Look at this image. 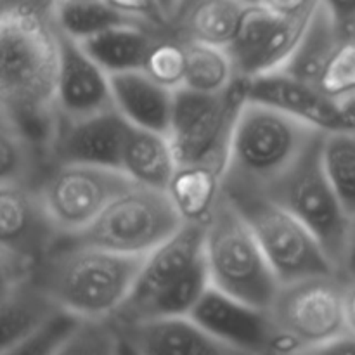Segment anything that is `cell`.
Instances as JSON below:
<instances>
[{
	"instance_id": "cell-27",
	"label": "cell",
	"mask_w": 355,
	"mask_h": 355,
	"mask_svg": "<svg viewBox=\"0 0 355 355\" xmlns=\"http://www.w3.org/2000/svg\"><path fill=\"white\" fill-rule=\"evenodd\" d=\"M186 47L184 85L198 92H222L238 78L227 49L203 42L182 40Z\"/></svg>"
},
{
	"instance_id": "cell-15",
	"label": "cell",
	"mask_w": 355,
	"mask_h": 355,
	"mask_svg": "<svg viewBox=\"0 0 355 355\" xmlns=\"http://www.w3.org/2000/svg\"><path fill=\"white\" fill-rule=\"evenodd\" d=\"M205 224L186 222L172 238L148 253L141 274L125 304L113 315L116 321L128 322L162 291L172 286L187 272L203 253Z\"/></svg>"
},
{
	"instance_id": "cell-10",
	"label": "cell",
	"mask_w": 355,
	"mask_h": 355,
	"mask_svg": "<svg viewBox=\"0 0 355 355\" xmlns=\"http://www.w3.org/2000/svg\"><path fill=\"white\" fill-rule=\"evenodd\" d=\"M135 184L123 170L87 163H54L40 194L62 238L89 227L101 211Z\"/></svg>"
},
{
	"instance_id": "cell-8",
	"label": "cell",
	"mask_w": 355,
	"mask_h": 355,
	"mask_svg": "<svg viewBox=\"0 0 355 355\" xmlns=\"http://www.w3.org/2000/svg\"><path fill=\"white\" fill-rule=\"evenodd\" d=\"M324 135L326 132H319L298 162L266 194L307 225L336 269L352 217L326 175L322 163Z\"/></svg>"
},
{
	"instance_id": "cell-18",
	"label": "cell",
	"mask_w": 355,
	"mask_h": 355,
	"mask_svg": "<svg viewBox=\"0 0 355 355\" xmlns=\"http://www.w3.org/2000/svg\"><path fill=\"white\" fill-rule=\"evenodd\" d=\"M114 107L128 123L168 134L175 90L156 82L144 69L110 75Z\"/></svg>"
},
{
	"instance_id": "cell-31",
	"label": "cell",
	"mask_w": 355,
	"mask_h": 355,
	"mask_svg": "<svg viewBox=\"0 0 355 355\" xmlns=\"http://www.w3.org/2000/svg\"><path fill=\"white\" fill-rule=\"evenodd\" d=\"M123 340L114 318H82L59 355L123 354Z\"/></svg>"
},
{
	"instance_id": "cell-25",
	"label": "cell",
	"mask_w": 355,
	"mask_h": 355,
	"mask_svg": "<svg viewBox=\"0 0 355 355\" xmlns=\"http://www.w3.org/2000/svg\"><path fill=\"white\" fill-rule=\"evenodd\" d=\"M51 166L49 153L0 114V184L40 187Z\"/></svg>"
},
{
	"instance_id": "cell-35",
	"label": "cell",
	"mask_w": 355,
	"mask_h": 355,
	"mask_svg": "<svg viewBox=\"0 0 355 355\" xmlns=\"http://www.w3.org/2000/svg\"><path fill=\"white\" fill-rule=\"evenodd\" d=\"M315 85L335 99L355 96V37L340 42Z\"/></svg>"
},
{
	"instance_id": "cell-20",
	"label": "cell",
	"mask_w": 355,
	"mask_h": 355,
	"mask_svg": "<svg viewBox=\"0 0 355 355\" xmlns=\"http://www.w3.org/2000/svg\"><path fill=\"white\" fill-rule=\"evenodd\" d=\"M229 151L191 163H179L168 193L186 222L207 224L224 191Z\"/></svg>"
},
{
	"instance_id": "cell-4",
	"label": "cell",
	"mask_w": 355,
	"mask_h": 355,
	"mask_svg": "<svg viewBox=\"0 0 355 355\" xmlns=\"http://www.w3.org/2000/svg\"><path fill=\"white\" fill-rule=\"evenodd\" d=\"M205 259L211 286L269 309L281 281L241 211L222 191L205 224Z\"/></svg>"
},
{
	"instance_id": "cell-12",
	"label": "cell",
	"mask_w": 355,
	"mask_h": 355,
	"mask_svg": "<svg viewBox=\"0 0 355 355\" xmlns=\"http://www.w3.org/2000/svg\"><path fill=\"white\" fill-rule=\"evenodd\" d=\"M246 97L277 107L324 132H355V96L335 99L284 71L246 78Z\"/></svg>"
},
{
	"instance_id": "cell-13",
	"label": "cell",
	"mask_w": 355,
	"mask_h": 355,
	"mask_svg": "<svg viewBox=\"0 0 355 355\" xmlns=\"http://www.w3.org/2000/svg\"><path fill=\"white\" fill-rule=\"evenodd\" d=\"M61 238L38 187L0 184V250L38 263Z\"/></svg>"
},
{
	"instance_id": "cell-7",
	"label": "cell",
	"mask_w": 355,
	"mask_h": 355,
	"mask_svg": "<svg viewBox=\"0 0 355 355\" xmlns=\"http://www.w3.org/2000/svg\"><path fill=\"white\" fill-rule=\"evenodd\" d=\"M345 291L347 283L336 272L281 283L269 311L286 354H312L349 329Z\"/></svg>"
},
{
	"instance_id": "cell-19",
	"label": "cell",
	"mask_w": 355,
	"mask_h": 355,
	"mask_svg": "<svg viewBox=\"0 0 355 355\" xmlns=\"http://www.w3.org/2000/svg\"><path fill=\"white\" fill-rule=\"evenodd\" d=\"M61 305L33 276L2 284L0 291V355L14 350L37 331Z\"/></svg>"
},
{
	"instance_id": "cell-30",
	"label": "cell",
	"mask_w": 355,
	"mask_h": 355,
	"mask_svg": "<svg viewBox=\"0 0 355 355\" xmlns=\"http://www.w3.org/2000/svg\"><path fill=\"white\" fill-rule=\"evenodd\" d=\"M322 163L350 217L355 215V132H326Z\"/></svg>"
},
{
	"instance_id": "cell-39",
	"label": "cell",
	"mask_w": 355,
	"mask_h": 355,
	"mask_svg": "<svg viewBox=\"0 0 355 355\" xmlns=\"http://www.w3.org/2000/svg\"><path fill=\"white\" fill-rule=\"evenodd\" d=\"M336 274L345 283H355V215L350 218L349 232H347L345 245H343L342 257H340Z\"/></svg>"
},
{
	"instance_id": "cell-40",
	"label": "cell",
	"mask_w": 355,
	"mask_h": 355,
	"mask_svg": "<svg viewBox=\"0 0 355 355\" xmlns=\"http://www.w3.org/2000/svg\"><path fill=\"white\" fill-rule=\"evenodd\" d=\"M312 354H355V331L345 329L342 335L322 343Z\"/></svg>"
},
{
	"instance_id": "cell-33",
	"label": "cell",
	"mask_w": 355,
	"mask_h": 355,
	"mask_svg": "<svg viewBox=\"0 0 355 355\" xmlns=\"http://www.w3.org/2000/svg\"><path fill=\"white\" fill-rule=\"evenodd\" d=\"M144 69L149 76L170 89L184 85L186 75V47L184 42L173 37L168 30L159 35L149 51L144 62Z\"/></svg>"
},
{
	"instance_id": "cell-23",
	"label": "cell",
	"mask_w": 355,
	"mask_h": 355,
	"mask_svg": "<svg viewBox=\"0 0 355 355\" xmlns=\"http://www.w3.org/2000/svg\"><path fill=\"white\" fill-rule=\"evenodd\" d=\"M165 31L146 24H121L78 42L107 75H113L144 68L153 44Z\"/></svg>"
},
{
	"instance_id": "cell-16",
	"label": "cell",
	"mask_w": 355,
	"mask_h": 355,
	"mask_svg": "<svg viewBox=\"0 0 355 355\" xmlns=\"http://www.w3.org/2000/svg\"><path fill=\"white\" fill-rule=\"evenodd\" d=\"M59 31L58 116L83 118L113 110L110 75L87 54L78 40Z\"/></svg>"
},
{
	"instance_id": "cell-14",
	"label": "cell",
	"mask_w": 355,
	"mask_h": 355,
	"mask_svg": "<svg viewBox=\"0 0 355 355\" xmlns=\"http://www.w3.org/2000/svg\"><path fill=\"white\" fill-rule=\"evenodd\" d=\"M130 123L113 110L83 118L58 116L51 142L54 163H87L121 170V153Z\"/></svg>"
},
{
	"instance_id": "cell-2",
	"label": "cell",
	"mask_w": 355,
	"mask_h": 355,
	"mask_svg": "<svg viewBox=\"0 0 355 355\" xmlns=\"http://www.w3.org/2000/svg\"><path fill=\"white\" fill-rule=\"evenodd\" d=\"M148 255L59 241L35 267L37 283L80 318H111L125 304Z\"/></svg>"
},
{
	"instance_id": "cell-26",
	"label": "cell",
	"mask_w": 355,
	"mask_h": 355,
	"mask_svg": "<svg viewBox=\"0 0 355 355\" xmlns=\"http://www.w3.org/2000/svg\"><path fill=\"white\" fill-rule=\"evenodd\" d=\"M54 21L62 33L75 40H85L121 24H146L118 10L107 0H55Z\"/></svg>"
},
{
	"instance_id": "cell-44",
	"label": "cell",
	"mask_w": 355,
	"mask_h": 355,
	"mask_svg": "<svg viewBox=\"0 0 355 355\" xmlns=\"http://www.w3.org/2000/svg\"><path fill=\"white\" fill-rule=\"evenodd\" d=\"M352 37H355V31H354V35H352Z\"/></svg>"
},
{
	"instance_id": "cell-1",
	"label": "cell",
	"mask_w": 355,
	"mask_h": 355,
	"mask_svg": "<svg viewBox=\"0 0 355 355\" xmlns=\"http://www.w3.org/2000/svg\"><path fill=\"white\" fill-rule=\"evenodd\" d=\"M54 6L55 0H2L0 10V114L49 156L58 125L59 31Z\"/></svg>"
},
{
	"instance_id": "cell-24",
	"label": "cell",
	"mask_w": 355,
	"mask_h": 355,
	"mask_svg": "<svg viewBox=\"0 0 355 355\" xmlns=\"http://www.w3.org/2000/svg\"><path fill=\"white\" fill-rule=\"evenodd\" d=\"M342 40L343 37L331 12L319 0L297 49L279 71L315 85L322 69L326 68L333 52L336 51Z\"/></svg>"
},
{
	"instance_id": "cell-37",
	"label": "cell",
	"mask_w": 355,
	"mask_h": 355,
	"mask_svg": "<svg viewBox=\"0 0 355 355\" xmlns=\"http://www.w3.org/2000/svg\"><path fill=\"white\" fill-rule=\"evenodd\" d=\"M321 3L331 12L342 37H352L355 31V0H321Z\"/></svg>"
},
{
	"instance_id": "cell-5",
	"label": "cell",
	"mask_w": 355,
	"mask_h": 355,
	"mask_svg": "<svg viewBox=\"0 0 355 355\" xmlns=\"http://www.w3.org/2000/svg\"><path fill=\"white\" fill-rule=\"evenodd\" d=\"M184 224L186 220L168 191L135 182L118 194L89 227L61 241L148 255Z\"/></svg>"
},
{
	"instance_id": "cell-32",
	"label": "cell",
	"mask_w": 355,
	"mask_h": 355,
	"mask_svg": "<svg viewBox=\"0 0 355 355\" xmlns=\"http://www.w3.org/2000/svg\"><path fill=\"white\" fill-rule=\"evenodd\" d=\"M277 19H279V16L262 3H248L245 7L241 17H239L238 28H236L229 45L225 47L232 62H234L236 73L255 54V51L266 40Z\"/></svg>"
},
{
	"instance_id": "cell-9",
	"label": "cell",
	"mask_w": 355,
	"mask_h": 355,
	"mask_svg": "<svg viewBox=\"0 0 355 355\" xmlns=\"http://www.w3.org/2000/svg\"><path fill=\"white\" fill-rule=\"evenodd\" d=\"M246 101V78L238 76L222 92L175 89L168 137L177 162L191 163L229 151L239 110Z\"/></svg>"
},
{
	"instance_id": "cell-43",
	"label": "cell",
	"mask_w": 355,
	"mask_h": 355,
	"mask_svg": "<svg viewBox=\"0 0 355 355\" xmlns=\"http://www.w3.org/2000/svg\"><path fill=\"white\" fill-rule=\"evenodd\" d=\"M187 2H191V0H182V3H180V7L182 6H186ZM241 2H245V3H260V0H241ZM179 7V9H180ZM177 14V12H175Z\"/></svg>"
},
{
	"instance_id": "cell-6",
	"label": "cell",
	"mask_w": 355,
	"mask_h": 355,
	"mask_svg": "<svg viewBox=\"0 0 355 355\" xmlns=\"http://www.w3.org/2000/svg\"><path fill=\"white\" fill-rule=\"evenodd\" d=\"M224 193L255 232L281 283L336 272L307 225L266 193L224 186Z\"/></svg>"
},
{
	"instance_id": "cell-41",
	"label": "cell",
	"mask_w": 355,
	"mask_h": 355,
	"mask_svg": "<svg viewBox=\"0 0 355 355\" xmlns=\"http://www.w3.org/2000/svg\"><path fill=\"white\" fill-rule=\"evenodd\" d=\"M345 318H347V328L355 331V283H347Z\"/></svg>"
},
{
	"instance_id": "cell-21",
	"label": "cell",
	"mask_w": 355,
	"mask_h": 355,
	"mask_svg": "<svg viewBox=\"0 0 355 355\" xmlns=\"http://www.w3.org/2000/svg\"><path fill=\"white\" fill-rule=\"evenodd\" d=\"M177 165L168 134L130 123L121 153V170L134 182L168 191Z\"/></svg>"
},
{
	"instance_id": "cell-36",
	"label": "cell",
	"mask_w": 355,
	"mask_h": 355,
	"mask_svg": "<svg viewBox=\"0 0 355 355\" xmlns=\"http://www.w3.org/2000/svg\"><path fill=\"white\" fill-rule=\"evenodd\" d=\"M107 2L127 16L135 17L149 26L158 28V30H168L170 21L163 14L158 0H107Z\"/></svg>"
},
{
	"instance_id": "cell-17",
	"label": "cell",
	"mask_w": 355,
	"mask_h": 355,
	"mask_svg": "<svg viewBox=\"0 0 355 355\" xmlns=\"http://www.w3.org/2000/svg\"><path fill=\"white\" fill-rule=\"evenodd\" d=\"M116 321V319H114ZM125 352L142 355H232L191 315H159L120 322Z\"/></svg>"
},
{
	"instance_id": "cell-22",
	"label": "cell",
	"mask_w": 355,
	"mask_h": 355,
	"mask_svg": "<svg viewBox=\"0 0 355 355\" xmlns=\"http://www.w3.org/2000/svg\"><path fill=\"white\" fill-rule=\"evenodd\" d=\"M246 6L241 0H191L177 10L168 31L179 40L227 47Z\"/></svg>"
},
{
	"instance_id": "cell-34",
	"label": "cell",
	"mask_w": 355,
	"mask_h": 355,
	"mask_svg": "<svg viewBox=\"0 0 355 355\" xmlns=\"http://www.w3.org/2000/svg\"><path fill=\"white\" fill-rule=\"evenodd\" d=\"M82 318L59 307L40 328L31 333L12 355H59Z\"/></svg>"
},
{
	"instance_id": "cell-28",
	"label": "cell",
	"mask_w": 355,
	"mask_h": 355,
	"mask_svg": "<svg viewBox=\"0 0 355 355\" xmlns=\"http://www.w3.org/2000/svg\"><path fill=\"white\" fill-rule=\"evenodd\" d=\"M311 16L312 14L300 17H279L255 54L239 68L238 76L255 78L266 73L279 71L297 49Z\"/></svg>"
},
{
	"instance_id": "cell-29",
	"label": "cell",
	"mask_w": 355,
	"mask_h": 355,
	"mask_svg": "<svg viewBox=\"0 0 355 355\" xmlns=\"http://www.w3.org/2000/svg\"><path fill=\"white\" fill-rule=\"evenodd\" d=\"M210 284V272L203 252L177 283L149 302L132 321L159 318V315H189Z\"/></svg>"
},
{
	"instance_id": "cell-3",
	"label": "cell",
	"mask_w": 355,
	"mask_h": 355,
	"mask_svg": "<svg viewBox=\"0 0 355 355\" xmlns=\"http://www.w3.org/2000/svg\"><path fill=\"white\" fill-rule=\"evenodd\" d=\"M319 132L324 130L246 97L232 130L224 186L267 193Z\"/></svg>"
},
{
	"instance_id": "cell-42",
	"label": "cell",
	"mask_w": 355,
	"mask_h": 355,
	"mask_svg": "<svg viewBox=\"0 0 355 355\" xmlns=\"http://www.w3.org/2000/svg\"><path fill=\"white\" fill-rule=\"evenodd\" d=\"M158 3H159V7H162L163 14L168 17V21H172V17L175 16V12L179 10L182 0H158Z\"/></svg>"
},
{
	"instance_id": "cell-11",
	"label": "cell",
	"mask_w": 355,
	"mask_h": 355,
	"mask_svg": "<svg viewBox=\"0 0 355 355\" xmlns=\"http://www.w3.org/2000/svg\"><path fill=\"white\" fill-rule=\"evenodd\" d=\"M189 315L234 354H286L269 309L231 297L211 284Z\"/></svg>"
},
{
	"instance_id": "cell-38",
	"label": "cell",
	"mask_w": 355,
	"mask_h": 355,
	"mask_svg": "<svg viewBox=\"0 0 355 355\" xmlns=\"http://www.w3.org/2000/svg\"><path fill=\"white\" fill-rule=\"evenodd\" d=\"M260 3L279 17H300L314 12L319 0H260Z\"/></svg>"
}]
</instances>
